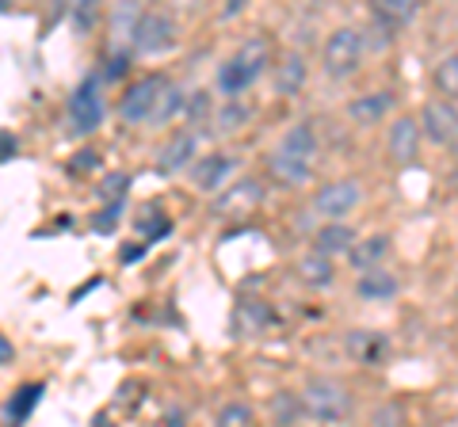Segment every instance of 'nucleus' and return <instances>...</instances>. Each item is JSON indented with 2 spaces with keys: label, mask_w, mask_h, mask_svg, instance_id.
<instances>
[{
  "label": "nucleus",
  "mask_w": 458,
  "mask_h": 427,
  "mask_svg": "<svg viewBox=\"0 0 458 427\" xmlns=\"http://www.w3.org/2000/svg\"><path fill=\"white\" fill-rule=\"evenodd\" d=\"M276 38L267 31H252L237 42L233 50H225L210 77V92L218 99H237V96H252L256 84L267 77L271 62H276Z\"/></svg>",
  "instance_id": "obj_1"
},
{
  "label": "nucleus",
  "mask_w": 458,
  "mask_h": 427,
  "mask_svg": "<svg viewBox=\"0 0 458 427\" xmlns=\"http://www.w3.org/2000/svg\"><path fill=\"white\" fill-rule=\"evenodd\" d=\"M370 62V31L367 23H336L333 31L325 35L318 65L321 77L333 84H352L355 77L367 69Z\"/></svg>",
  "instance_id": "obj_2"
},
{
  "label": "nucleus",
  "mask_w": 458,
  "mask_h": 427,
  "mask_svg": "<svg viewBox=\"0 0 458 427\" xmlns=\"http://www.w3.org/2000/svg\"><path fill=\"white\" fill-rule=\"evenodd\" d=\"M111 119V104H107V80L99 77V69L84 73L73 88H69L65 104H62V126L69 138L89 141L107 126Z\"/></svg>",
  "instance_id": "obj_3"
},
{
  "label": "nucleus",
  "mask_w": 458,
  "mask_h": 427,
  "mask_svg": "<svg viewBox=\"0 0 458 427\" xmlns=\"http://www.w3.org/2000/svg\"><path fill=\"white\" fill-rule=\"evenodd\" d=\"M180 46H183V16H176L161 0H146L131 35V50L138 54V62H161Z\"/></svg>",
  "instance_id": "obj_4"
},
{
  "label": "nucleus",
  "mask_w": 458,
  "mask_h": 427,
  "mask_svg": "<svg viewBox=\"0 0 458 427\" xmlns=\"http://www.w3.org/2000/svg\"><path fill=\"white\" fill-rule=\"evenodd\" d=\"M172 77L165 69H141V73H131L123 80V92L114 99L111 115L114 122L123 126V130H149L153 122V111L161 104V92Z\"/></svg>",
  "instance_id": "obj_5"
},
{
  "label": "nucleus",
  "mask_w": 458,
  "mask_h": 427,
  "mask_svg": "<svg viewBox=\"0 0 458 427\" xmlns=\"http://www.w3.org/2000/svg\"><path fill=\"white\" fill-rule=\"evenodd\" d=\"M298 393H302V405H306V420L313 423H348L360 412L352 386L336 374H306Z\"/></svg>",
  "instance_id": "obj_6"
},
{
  "label": "nucleus",
  "mask_w": 458,
  "mask_h": 427,
  "mask_svg": "<svg viewBox=\"0 0 458 427\" xmlns=\"http://www.w3.org/2000/svg\"><path fill=\"white\" fill-rule=\"evenodd\" d=\"M367 183L363 176L344 172L325 183H313L310 188V214L318 222H352L355 214L367 206Z\"/></svg>",
  "instance_id": "obj_7"
},
{
  "label": "nucleus",
  "mask_w": 458,
  "mask_h": 427,
  "mask_svg": "<svg viewBox=\"0 0 458 427\" xmlns=\"http://www.w3.org/2000/svg\"><path fill=\"white\" fill-rule=\"evenodd\" d=\"M382 156L394 172H409L420 164L424 156V134H420V119L417 111L401 107L397 115L382 126Z\"/></svg>",
  "instance_id": "obj_8"
},
{
  "label": "nucleus",
  "mask_w": 458,
  "mask_h": 427,
  "mask_svg": "<svg viewBox=\"0 0 458 427\" xmlns=\"http://www.w3.org/2000/svg\"><path fill=\"white\" fill-rule=\"evenodd\" d=\"M397 111H401V96L394 88H363V92L344 99L340 115H344V122H348L352 130L378 134L382 126L397 115Z\"/></svg>",
  "instance_id": "obj_9"
},
{
  "label": "nucleus",
  "mask_w": 458,
  "mask_h": 427,
  "mask_svg": "<svg viewBox=\"0 0 458 427\" xmlns=\"http://www.w3.org/2000/svg\"><path fill=\"white\" fill-rule=\"evenodd\" d=\"M367 31L382 38V46L417 31L424 0H367Z\"/></svg>",
  "instance_id": "obj_10"
},
{
  "label": "nucleus",
  "mask_w": 458,
  "mask_h": 427,
  "mask_svg": "<svg viewBox=\"0 0 458 427\" xmlns=\"http://www.w3.org/2000/svg\"><path fill=\"white\" fill-rule=\"evenodd\" d=\"M188 188L195 195H203V198H214L218 191H225L229 183H233L241 176V156L233 149H207V153H199L188 172Z\"/></svg>",
  "instance_id": "obj_11"
},
{
  "label": "nucleus",
  "mask_w": 458,
  "mask_h": 427,
  "mask_svg": "<svg viewBox=\"0 0 458 427\" xmlns=\"http://www.w3.org/2000/svg\"><path fill=\"white\" fill-rule=\"evenodd\" d=\"M203 153V130H195V126H172L165 134V141L157 146L153 153V172L161 180H172V176H183L191 168V161Z\"/></svg>",
  "instance_id": "obj_12"
},
{
  "label": "nucleus",
  "mask_w": 458,
  "mask_h": 427,
  "mask_svg": "<svg viewBox=\"0 0 458 427\" xmlns=\"http://www.w3.org/2000/svg\"><path fill=\"white\" fill-rule=\"evenodd\" d=\"M264 198H267V180L241 172L225 191L214 195L210 203H214V218H222V222H245V218H252V214L264 206Z\"/></svg>",
  "instance_id": "obj_13"
},
{
  "label": "nucleus",
  "mask_w": 458,
  "mask_h": 427,
  "mask_svg": "<svg viewBox=\"0 0 458 427\" xmlns=\"http://www.w3.org/2000/svg\"><path fill=\"white\" fill-rule=\"evenodd\" d=\"M267 88L276 99H283V104H294V99H302L310 80H313V65L302 50H279L276 62H271L267 69Z\"/></svg>",
  "instance_id": "obj_14"
},
{
  "label": "nucleus",
  "mask_w": 458,
  "mask_h": 427,
  "mask_svg": "<svg viewBox=\"0 0 458 427\" xmlns=\"http://www.w3.org/2000/svg\"><path fill=\"white\" fill-rule=\"evenodd\" d=\"M344 355L363 370H382L394 359V339L382 329H348L344 332Z\"/></svg>",
  "instance_id": "obj_15"
},
{
  "label": "nucleus",
  "mask_w": 458,
  "mask_h": 427,
  "mask_svg": "<svg viewBox=\"0 0 458 427\" xmlns=\"http://www.w3.org/2000/svg\"><path fill=\"white\" fill-rule=\"evenodd\" d=\"M417 119H420V134H424V146L432 149H447V141L458 130V104L454 99H443V96H428L424 104L417 107Z\"/></svg>",
  "instance_id": "obj_16"
},
{
  "label": "nucleus",
  "mask_w": 458,
  "mask_h": 427,
  "mask_svg": "<svg viewBox=\"0 0 458 427\" xmlns=\"http://www.w3.org/2000/svg\"><path fill=\"white\" fill-rule=\"evenodd\" d=\"M264 180L279 191H310L318 183V164L298 161V156H286L279 149H267L264 156Z\"/></svg>",
  "instance_id": "obj_17"
},
{
  "label": "nucleus",
  "mask_w": 458,
  "mask_h": 427,
  "mask_svg": "<svg viewBox=\"0 0 458 427\" xmlns=\"http://www.w3.org/2000/svg\"><path fill=\"white\" fill-rule=\"evenodd\" d=\"M401 290H405V282L394 272V264H378V267H367V272L352 275V294L363 306H390L401 297Z\"/></svg>",
  "instance_id": "obj_18"
},
{
  "label": "nucleus",
  "mask_w": 458,
  "mask_h": 427,
  "mask_svg": "<svg viewBox=\"0 0 458 427\" xmlns=\"http://www.w3.org/2000/svg\"><path fill=\"white\" fill-rule=\"evenodd\" d=\"M256 126V104L252 96H237V99H218L210 115V130L222 141H237L241 134H249Z\"/></svg>",
  "instance_id": "obj_19"
},
{
  "label": "nucleus",
  "mask_w": 458,
  "mask_h": 427,
  "mask_svg": "<svg viewBox=\"0 0 458 427\" xmlns=\"http://www.w3.org/2000/svg\"><path fill=\"white\" fill-rule=\"evenodd\" d=\"M271 149H279L286 156H298V161H310V164H321V149H325V141H321V130L313 126L310 119H294L286 130L279 134V141Z\"/></svg>",
  "instance_id": "obj_20"
},
{
  "label": "nucleus",
  "mask_w": 458,
  "mask_h": 427,
  "mask_svg": "<svg viewBox=\"0 0 458 427\" xmlns=\"http://www.w3.org/2000/svg\"><path fill=\"white\" fill-rule=\"evenodd\" d=\"M340 260H333V255H321V252H313L306 248L302 255L294 260V279L302 282L306 290L313 294H325V290H333L336 282H340Z\"/></svg>",
  "instance_id": "obj_21"
},
{
  "label": "nucleus",
  "mask_w": 458,
  "mask_h": 427,
  "mask_svg": "<svg viewBox=\"0 0 458 427\" xmlns=\"http://www.w3.org/2000/svg\"><path fill=\"white\" fill-rule=\"evenodd\" d=\"M390 260H394V233L390 230L360 233L352 252L344 255V264H348L352 272H367V267H378V264H390Z\"/></svg>",
  "instance_id": "obj_22"
},
{
  "label": "nucleus",
  "mask_w": 458,
  "mask_h": 427,
  "mask_svg": "<svg viewBox=\"0 0 458 427\" xmlns=\"http://www.w3.org/2000/svg\"><path fill=\"white\" fill-rule=\"evenodd\" d=\"M355 237H360V230H355L352 222H318V230L310 233L306 248L321 252V255H333V260H344V255L352 252Z\"/></svg>",
  "instance_id": "obj_23"
},
{
  "label": "nucleus",
  "mask_w": 458,
  "mask_h": 427,
  "mask_svg": "<svg viewBox=\"0 0 458 427\" xmlns=\"http://www.w3.org/2000/svg\"><path fill=\"white\" fill-rule=\"evenodd\" d=\"M107 23V0H69V27L81 42L104 35Z\"/></svg>",
  "instance_id": "obj_24"
},
{
  "label": "nucleus",
  "mask_w": 458,
  "mask_h": 427,
  "mask_svg": "<svg viewBox=\"0 0 458 427\" xmlns=\"http://www.w3.org/2000/svg\"><path fill=\"white\" fill-rule=\"evenodd\" d=\"M233 329L241 336H264L267 329H276V309L264 297H241L233 309Z\"/></svg>",
  "instance_id": "obj_25"
},
{
  "label": "nucleus",
  "mask_w": 458,
  "mask_h": 427,
  "mask_svg": "<svg viewBox=\"0 0 458 427\" xmlns=\"http://www.w3.org/2000/svg\"><path fill=\"white\" fill-rule=\"evenodd\" d=\"M183 107H188V88H183L180 80H168L165 92H161V104H157V111H153L149 130L153 134H168L172 126L183 122Z\"/></svg>",
  "instance_id": "obj_26"
},
{
  "label": "nucleus",
  "mask_w": 458,
  "mask_h": 427,
  "mask_svg": "<svg viewBox=\"0 0 458 427\" xmlns=\"http://www.w3.org/2000/svg\"><path fill=\"white\" fill-rule=\"evenodd\" d=\"M42 397H47V381H23V386L8 397L4 405V423H27L38 412Z\"/></svg>",
  "instance_id": "obj_27"
},
{
  "label": "nucleus",
  "mask_w": 458,
  "mask_h": 427,
  "mask_svg": "<svg viewBox=\"0 0 458 427\" xmlns=\"http://www.w3.org/2000/svg\"><path fill=\"white\" fill-rule=\"evenodd\" d=\"M428 88L458 104V46L439 54V58L432 62V69H428Z\"/></svg>",
  "instance_id": "obj_28"
},
{
  "label": "nucleus",
  "mask_w": 458,
  "mask_h": 427,
  "mask_svg": "<svg viewBox=\"0 0 458 427\" xmlns=\"http://www.w3.org/2000/svg\"><path fill=\"white\" fill-rule=\"evenodd\" d=\"M267 423H306V405L298 389H279L267 401Z\"/></svg>",
  "instance_id": "obj_29"
},
{
  "label": "nucleus",
  "mask_w": 458,
  "mask_h": 427,
  "mask_svg": "<svg viewBox=\"0 0 458 427\" xmlns=\"http://www.w3.org/2000/svg\"><path fill=\"white\" fill-rule=\"evenodd\" d=\"M134 230L141 233L146 245H161L165 237H172V218H168L161 206H141L134 214Z\"/></svg>",
  "instance_id": "obj_30"
},
{
  "label": "nucleus",
  "mask_w": 458,
  "mask_h": 427,
  "mask_svg": "<svg viewBox=\"0 0 458 427\" xmlns=\"http://www.w3.org/2000/svg\"><path fill=\"white\" fill-rule=\"evenodd\" d=\"M214 104H218V96H214L210 88L188 92V107H183V126L207 130V126H210V115H214Z\"/></svg>",
  "instance_id": "obj_31"
},
{
  "label": "nucleus",
  "mask_w": 458,
  "mask_h": 427,
  "mask_svg": "<svg viewBox=\"0 0 458 427\" xmlns=\"http://www.w3.org/2000/svg\"><path fill=\"white\" fill-rule=\"evenodd\" d=\"M210 420L218 427H249V423H256V405L241 401V397H229V401H222L214 408Z\"/></svg>",
  "instance_id": "obj_32"
},
{
  "label": "nucleus",
  "mask_w": 458,
  "mask_h": 427,
  "mask_svg": "<svg viewBox=\"0 0 458 427\" xmlns=\"http://www.w3.org/2000/svg\"><path fill=\"white\" fill-rule=\"evenodd\" d=\"M252 4H256V0H218V4H214V23H218V27H233V23H241L249 16Z\"/></svg>",
  "instance_id": "obj_33"
},
{
  "label": "nucleus",
  "mask_w": 458,
  "mask_h": 427,
  "mask_svg": "<svg viewBox=\"0 0 458 427\" xmlns=\"http://www.w3.org/2000/svg\"><path fill=\"white\" fill-rule=\"evenodd\" d=\"M107 183H99V198L104 203H126V191H131V176L126 172H111L104 176Z\"/></svg>",
  "instance_id": "obj_34"
},
{
  "label": "nucleus",
  "mask_w": 458,
  "mask_h": 427,
  "mask_svg": "<svg viewBox=\"0 0 458 427\" xmlns=\"http://www.w3.org/2000/svg\"><path fill=\"white\" fill-rule=\"evenodd\" d=\"M405 420H409V412L401 405H378L367 412V423H405Z\"/></svg>",
  "instance_id": "obj_35"
},
{
  "label": "nucleus",
  "mask_w": 458,
  "mask_h": 427,
  "mask_svg": "<svg viewBox=\"0 0 458 427\" xmlns=\"http://www.w3.org/2000/svg\"><path fill=\"white\" fill-rule=\"evenodd\" d=\"M161 4H168L176 16H183V20H191L195 12H203V4L207 0H161Z\"/></svg>",
  "instance_id": "obj_36"
},
{
  "label": "nucleus",
  "mask_w": 458,
  "mask_h": 427,
  "mask_svg": "<svg viewBox=\"0 0 458 427\" xmlns=\"http://www.w3.org/2000/svg\"><path fill=\"white\" fill-rule=\"evenodd\" d=\"M12 363H16V344L0 332V366H12Z\"/></svg>",
  "instance_id": "obj_37"
},
{
  "label": "nucleus",
  "mask_w": 458,
  "mask_h": 427,
  "mask_svg": "<svg viewBox=\"0 0 458 427\" xmlns=\"http://www.w3.org/2000/svg\"><path fill=\"white\" fill-rule=\"evenodd\" d=\"M447 153H451V156H454V161H458V130H454V138L447 141Z\"/></svg>",
  "instance_id": "obj_38"
},
{
  "label": "nucleus",
  "mask_w": 458,
  "mask_h": 427,
  "mask_svg": "<svg viewBox=\"0 0 458 427\" xmlns=\"http://www.w3.org/2000/svg\"><path fill=\"white\" fill-rule=\"evenodd\" d=\"M451 294H454V306H458V275H454V290Z\"/></svg>",
  "instance_id": "obj_39"
}]
</instances>
